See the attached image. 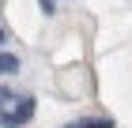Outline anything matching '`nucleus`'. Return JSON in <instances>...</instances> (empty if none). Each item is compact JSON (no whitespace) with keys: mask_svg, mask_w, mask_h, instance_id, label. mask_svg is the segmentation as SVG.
<instances>
[{"mask_svg":"<svg viewBox=\"0 0 132 128\" xmlns=\"http://www.w3.org/2000/svg\"><path fill=\"white\" fill-rule=\"evenodd\" d=\"M4 45H8V30L0 27V49H4Z\"/></svg>","mask_w":132,"mask_h":128,"instance_id":"obj_5","label":"nucleus"},{"mask_svg":"<svg viewBox=\"0 0 132 128\" xmlns=\"http://www.w3.org/2000/svg\"><path fill=\"white\" fill-rule=\"evenodd\" d=\"M61 128H117L110 117H83V121H72V124H61Z\"/></svg>","mask_w":132,"mask_h":128,"instance_id":"obj_3","label":"nucleus"},{"mask_svg":"<svg viewBox=\"0 0 132 128\" xmlns=\"http://www.w3.org/2000/svg\"><path fill=\"white\" fill-rule=\"evenodd\" d=\"M38 102L19 90H0V128H23L34 121Z\"/></svg>","mask_w":132,"mask_h":128,"instance_id":"obj_1","label":"nucleus"},{"mask_svg":"<svg viewBox=\"0 0 132 128\" xmlns=\"http://www.w3.org/2000/svg\"><path fill=\"white\" fill-rule=\"evenodd\" d=\"M19 68H23V60L15 57V53L0 49V75H19Z\"/></svg>","mask_w":132,"mask_h":128,"instance_id":"obj_2","label":"nucleus"},{"mask_svg":"<svg viewBox=\"0 0 132 128\" xmlns=\"http://www.w3.org/2000/svg\"><path fill=\"white\" fill-rule=\"evenodd\" d=\"M61 4H64V0H38V8H42V15H49V19H53V15H57V11H61Z\"/></svg>","mask_w":132,"mask_h":128,"instance_id":"obj_4","label":"nucleus"}]
</instances>
